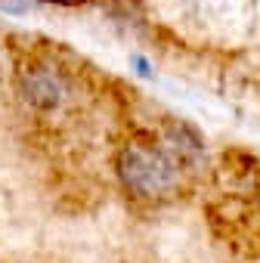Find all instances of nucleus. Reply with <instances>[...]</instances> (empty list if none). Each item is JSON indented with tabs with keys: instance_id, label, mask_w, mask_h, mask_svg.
Wrapping results in <instances>:
<instances>
[{
	"instance_id": "f257e3e1",
	"label": "nucleus",
	"mask_w": 260,
	"mask_h": 263,
	"mask_svg": "<svg viewBox=\"0 0 260 263\" xmlns=\"http://www.w3.org/2000/svg\"><path fill=\"white\" fill-rule=\"evenodd\" d=\"M115 177L121 189L137 201H164L180 192L183 167L161 140L134 137L115 152Z\"/></svg>"
},
{
	"instance_id": "20e7f679",
	"label": "nucleus",
	"mask_w": 260,
	"mask_h": 263,
	"mask_svg": "<svg viewBox=\"0 0 260 263\" xmlns=\"http://www.w3.org/2000/svg\"><path fill=\"white\" fill-rule=\"evenodd\" d=\"M130 65H134V68H137V74H140V78H152V62H149L146 56H140V53H134V56H130Z\"/></svg>"
},
{
	"instance_id": "7ed1b4c3",
	"label": "nucleus",
	"mask_w": 260,
	"mask_h": 263,
	"mask_svg": "<svg viewBox=\"0 0 260 263\" xmlns=\"http://www.w3.org/2000/svg\"><path fill=\"white\" fill-rule=\"evenodd\" d=\"M161 143H164V149L177 158V164L180 167H192V164H198L201 158H205V140H201V134L192 127V124H186V121H168L164 124V137H161Z\"/></svg>"
},
{
	"instance_id": "f03ea898",
	"label": "nucleus",
	"mask_w": 260,
	"mask_h": 263,
	"mask_svg": "<svg viewBox=\"0 0 260 263\" xmlns=\"http://www.w3.org/2000/svg\"><path fill=\"white\" fill-rule=\"evenodd\" d=\"M16 93L34 111H59L71 96V81L56 62L28 59L16 71Z\"/></svg>"
},
{
	"instance_id": "39448f33",
	"label": "nucleus",
	"mask_w": 260,
	"mask_h": 263,
	"mask_svg": "<svg viewBox=\"0 0 260 263\" xmlns=\"http://www.w3.org/2000/svg\"><path fill=\"white\" fill-rule=\"evenodd\" d=\"M0 10H7V13H28L31 0H0Z\"/></svg>"
}]
</instances>
